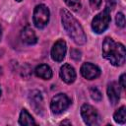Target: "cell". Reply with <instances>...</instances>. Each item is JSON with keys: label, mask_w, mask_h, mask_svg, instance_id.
Returning a JSON list of instances; mask_svg holds the SVG:
<instances>
[{"label": "cell", "mask_w": 126, "mask_h": 126, "mask_svg": "<svg viewBox=\"0 0 126 126\" xmlns=\"http://www.w3.org/2000/svg\"><path fill=\"white\" fill-rule=\"evenodd\" d=\"M61 21L63 28L67 34L73 39V41L79 45L85 44L87 41L86 34L80 23L68 12L67 10H61Z\"/></svg>", "instance_id": "6da1fadb"}, {"label": "cell", "mask_w": 126, "mask_h": 126, "mask_svg": "<svg viewBox=\"0 0 126 126\" xmlns=\"http://www.w3.org/2000/svg\"><path fill=\"white\" fill-rule=\"evenodd\" d=\"M102 55L114 66H121L125 62L126 51L123 44L115 42L112 38L106 37L102 43Z\"/></svg>", "instance_id": "7a4b0ae2"}, {"label": "cell", "mask_w": 126, "mask_h": 126, "mask_svg": "<svg viewBox=\"0 0 126 126\" xmlns=\"http://www.w3.org/2000/svg\"><path fill=\"white\" fill-rule=\"evenodd\" d=\"M110 23V14H109V9L105 8L102 12L97 14L92 22V28L94 32L96 33H101L103 32L107 28Z\"/></svg>", "instance_id": "3957f363"}, {"label": "cell", "mask_w": 126, "mask_h": 126, "mask_svg": "<svg viewBox=\"0 0 126 126\" xmlns=\"http://www.w3.org/2000/svg\"><path fill=\"white\" fill-rule=\"evenodd\" d=\"M32 20H33V24L36 28H38V29L44 28L47 25L48 21H49V10H48V8L43 4L37 5L34 8Z\"/></svg>", "instance_id": "277c9868"}, {"label": "cell", "mask_w": 126, "mask_h": 126, "mask_svg": "<svg viewBox=\"0 0 126 126\" xmlns=\"http://www.w3.org/2000/svg\"><path fill=\"white\" fill-rule=\"evenodd\" d=\"M70 103L71 101L65 94H58L52 97L50 102V108L53 113L60 114L69 107Z\"/></svg>", "instance_id": "5b68a950"}, {"label": "cell", "mask_w": 126, "mask_h": 126, "mask_svg": "<svg viewBox=\"0 0 126 126\" xmlns=\"http://www.w3.org/2000/svg\"><path fill=\"white\" fill-rule=\"evenodd\" d=\"M81 115L83 117L84 122L87 125L94 126L98 123V113L96 109H94L92 105L90 104H83L81 107Z\"/></svg>", "instance_id": "8992f818"}, {"label": "cell", "mask_w": 126, "mask_h": 126, "mask_svg": "<svg viewBox=\"0 0 126 126\" xmlns=\"http://www.w3.org/2000/svg\"><path fill=\"white\" fill-rule=\"evenodd\" d=\"M66 54V42L63 39L57 40L51 49V58L56 62H61Z\"/></svg>", "instance_id": "52a82bcc"}, {"label": "cell", "mask_w": 126, "mask_h": 126, "mask_svg": "<svg viewBox=\"0 0 126 126\" xmlns=\"http://www.w3.org/2000/svg\"><path fill=\"white\" fill-rule=\"evenodd\" d=\"M81 74L84 78L88 80H93L97 78L100 75V70L97 66L92 64V63H84L81 67Z\"/></svg>", "instance_id": "ba28073f"}, {"label": "cell", "mask_w": 126, "mask_h": 126, "mask_svg": "<svg viewBox=\"0 0 126 126\" xmlns=\"http://www.w3.org/2000/svg\"><path fill=\"white\" fill-rule=\"evenodd\" d=\"M29 98H30L31 106L34 109L36 113H40L43 110V98H42L41 93L37 90L32 91Z\"/></svg>", "instance_id": "9c48e42d"}, {"label": "cell", "mask_w": 126, "mask_h": 126, "mask_svg": "<svg viewBox=\"0 0 126 126\" xmlns=\"http://www.w3.org/2000/svg\"><path fill=\"white\" fill-rule=\"evenodd\" d=\"M60 77L61 79L67 83V84H71L75 81L76 79V72L75 69L70 65V64H64L61 68H60Z\"/></svg>", "instance_id": "30bf717a"}, {"label": "cell", "mask_w": 126, "mask_h": 126, "mask_svg": "<svg viewBox=\"0 0 126 126\" xmlns=\"http://www.w3.org/2000/svg\"><path fill=\"white\" fill-rule=\"evenodd\" d=\"M107 95L111 102V104H116L120 97V90L118 87V84L115 82H112L107 87Z\"/></svg>", "instance_id": "8fae6325"}, {"label": "cell", "mask_w": 126, "mask_h": 126, "mask_svg": "<svg viewBox=\"0 0 126 126\" xmlns=\"http://www.w3.org/2000/svg\"><path fill=\"white\" fill-rule=\"evenodd\" d=\"M21 38L23 40V42L27 43V44H34L37 40L36 35L33 32V30L30 27H26L22 30L21 32Z\"/></svg>", "instance_id": "7c38bea8"}, {"label": "cell", "mask_w": 126, "mask_h": 126, "mask_svg": "<svg viewBox=\"0 0 126 126\" xmlns=\"http://www.w3.org/2000/svg\"><path fill=\"white\" fill-rule=\"evenodd\" d=\"M34 73L37 77H39L43 80H49L52 77V71H51L50 67L45 64H41V65L37 66L34 70Z\"/></svg>", "instance_id": "4fadbf2b"}, {"label": "cell", "mask_w": 126, "mask_h": 126, "mask_svg": "<svg viewBox=\"0 0 126 126\" xmlns=\"http://www.w3.org/2000/svg\"><path fill=\"white\" fill-rule=\"evenodd\" d=\"M19 123L21 125H34L35 124V121L32 118V116L26 109H23L21 111V113H20Z\"/></svg>", "instance_id": "5bb4252c"}, {"label": "cell", "mask_w": 126, "mask_h": 126, "mask_svg": "<svg viewBox=\"0 0 126 126\" xmlns=\"http://www.w3.org/2000/svg\"><path fill=\"white\" fill-rule=\"evenodd\" d=\"M113 118H114V121L116 123L124 124L125 121H126V107L125 106H121L120 108H118L114 112Z\"/></svg>", "instance_id": "9a60e30c"}, {"label": "cell", "mask_w": 126, "mask_h": 126, "mask_svg": "<svg viewBox=\"0 0 126 126\" xmlns=\"http://www.w3.org/2000/svg\"><path fill=\"white\" fill-rule=\"evenodd\" d=\"M90 94H91V97H92L94 100H95V101H100L101 98H102L101 93H100V92L98 91V89L95 88V87L90 88Z\"/></svg>", "instance_id": "2e32d148"}, {"label": "cell", "mask_w": 126, "mask_h": 126, "mask_svg": "<svg viewBox=\"0 0 126 126\" xmlns=\"http://www.w3.org/2000/svg\"><path fill=\"white\" fill-rule=\"evenodd\" d=\"M66 5L71 8L72 10L74 11H78L80 8H81V2L80 0H64Z\"/></svg>", "instance_id": "e0dca14e"}, {"label": "cell", "mask_w": 126, "mask_h": 126, "mask_svg": "<svg viewBox=\"0 0 126 126\" xmlns=\"http://www.w3.org/2000/svg\"><path fill=\"white\" fill-rule=\"evenodd\" d=\"M115 21H116V25L119 28H123L125 26V16L122 13H117Z\"/></svg>", "instance_id": "ac0fdd59"}, {"label": "cell", "mask_w": 126, "mask_h": 126, "mask_svg": "<svg viewBox=\"0 0 126 126\" xmlns=\"http://www.w3.org/2000/svg\"><path fill=\"white\" fill-rule=\"evenodd\" d=\"M71 57L74 58L75 60H79L81 58V52L79 50H77V49H73L71 51Z\"/></svg>", "instance_id": "d6986e66"}, {"label": "cell", "mask_w": 126, "mask_h": 126, "mask_svg": "<svg viewBox=\"0 0 126 126\" xmlns=\"http://www.w3.org/2000/svg\"><path fill=\"white\" fill-rule=\"evenodd\" d=\"M90 4L93 8L97 9L101 4V0H90Z\"/></svg>", "instance_id": "ffe728a7"}, {"label": "cell", "mask_w": 126, "mask_h": 126, "mask_svg": "<svg viewBox=\"0 0 126 126\" xmlns=\"http://www.w3.org/2000/svg\"><path fill=\"white\" fill-rule=\"evenodd\" d=\"M115 4H116V1L115 0H106V8L107 9H113L115 7Z\"/></svg>", "instance_id": "44dd1931"}, {"label": "cell", "mask_w": 126, "mask_h": 126, "mask_svg": "<svg viewBox=\"0 0 126 126\" xmlns=\"http://www.w3.org/2000/svg\"><path fill=\"white\" fill-rule=\"evenodd\" d=\"M119 83H120V86H121L123 89H125V87H126V84H125V74H122V75L120 76Z\"/></svg>", "instance_id": "7402d4cb"}, {"label": "cell", "mask_w": 126, "mask_h": 126, "mask_svg": "<svg viewBox=\"0 0 126 126\" xmlns=\"http://www.w3.org/2000/svg\"><path fill=\"white\" fill-rule=\"evenodd\" d=\"M61 124H71V122L70 121H63V122H61Z\"/></svg>", "instance_id": "603a6c76"}, {"label": "cell", "mask_w": 126, "mask_h": 126, "mask_svg": "<svg viewBox=\"0 0 126 126\" xmlns=\"http://www.w3.org/2000/svg\"><path fill=\"white\" fill-rule=\"evenodd\" d=\"M1 37H2V28L0 26V40H1Z\"/></svg>", "instance_id": "cb8c5ba5"}, {"label": "cell", "mask_w": 126, "mask_h": 126, "mask_svg": "<svg viewBox=\"0 0 126 126\" xmlns=\"http://www.w3.org/2000/svg\"><path fill=\"white\" fill-rule=\"evenodd\" d=\"M1 94H2V92H1V88H0V96H1Z\"/></svg>", "instance_id": "d4e9b609"}, {"label": "cell", "mask_w": 126, "mask_h": 126, "mask_svg": "<svg viewBox=\"0 0 126 126\" xmlns=\"http://www.w3.org/2000/svg\"><path fill=\"white\" fill-rule=\"evenodd\" d=\"M16 1H18V2H21V1H22V0H16Z\"/></svg>", "instance_id": "484cf974"}]
</instances>
